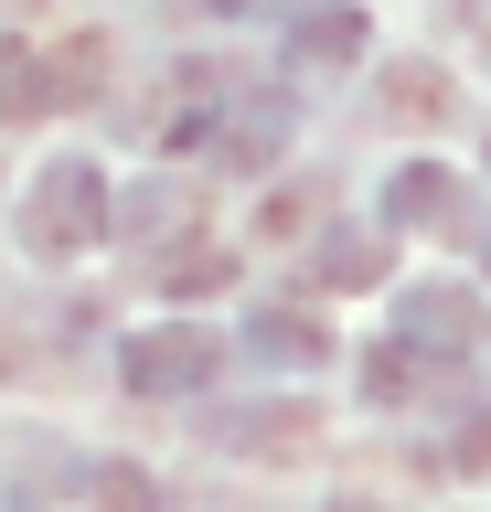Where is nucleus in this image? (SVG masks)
<instances>
[{"label": "nucleus", "mask_w": 491, "mask_h": 512, "mask_svg": "<svg viewBox=\"0 0 491 512\" xmlns=\"http://www.w3.org/2000/svg\"><path fill=\"white\" fill-rule=\"evenodd\" d=\"M107 235H118V192H107L97 160H43L33 192H22V246L54 256V267H75V256H97Z\"/></svg>", "instance_id": "obj_1"}, {"label": "nucleus", "mask_w": 491, "mask_h": 512, "mask_svg": "<svg viewBox=\"0 0 491 512\" xmlns=\"http://www.w3.org/2000/svg\"><path fill=\"white\" fill-rule=\"evenodd\" d=\"M278 150H289V96L257 86V75H235V86L214 96V118H203L193 160H203V171H235V182H257Z\"/></svg>", "instance_id": "obj_2"}, {"label": "nucleus", "mask_w": 491, "mask_h": 512, "mask_svg": "<svg viewBox=\"0 0 491 512\" xmlns=\"http://www.w3.org/2000/svg\"><path fill=\"white\" fill-rule=\"evenodd\" d=\"M225 363H235V342L203 331V320H150V331H129V352H118L129 395H214Z\"/></svg>", "instance_id": "obj_3"}, {"label": "nucleus", "mask_w": 491, "mask_h": 512, "mask_svg": "<svg viewBox=\"0 0 491 512\" xmlns=\"http://www.w3.org/2000/svg\"><path fill=\"white\" fill-rule=\"evenodd\" d=\"M203 438L225 448V459H257V470H299V459H321V406H299V395H246V406H214Z\"/></svg>", "instance_id": "obj_4"}, {"label": "nucleus", "mask_w": 491, "mask_h": 512, "mask_svg": "<svg viewBox=\"0 0 491 512\" xmlns=\"http://www.w3.org/2000/svg\"><path fill=\"white\" fill-rule=\"evenodd\" d=\"M395 331L417 352H438V363H470L491 342V310H481V288H459V278H417L395 299Z\"/></svg>", "instance_id": "obj_5"}, {"label": "nucleus", "mask_w": 491, "mask_h": 512, "mask_svg": "<svg viewBox=\"0 0 491 512\" xmlns=\"http://www.w3.org/2000/svg\"><path fill=\"white\" fill-rule=\"evenodd\" d=\"M385 224H395V235H459V224H470V192H459V171H449V160H395Z\"/></svg>", "instance_id": "obj_6"}, {"label": "nucleus", "mask_w": 491, "mask_h": 512, "mask_svg": "<svg viewBox=\"0 0 491 512\" xmlns=\"http://www.w3.org/2000/svg\"><path fill=\"white\" fill-rule=\"evenodd\" d=\"M363 43H374L363 0H299L289 11V75H342V64H363Z\"/></svg>", "instance_id": "obj_7"}, {"label": "nucleus", "mask_w": 491, "mask_h": 512, "mask_svg": "<svg viewBox=\"0 0 491 512\" xmlns=\"http://www.w3.org/2000/svg\"><path fill=\"white\" fill-rule=\"evenodd\" d=\"M235 352L267 363V374H321V363H331V320L310 310V299H289V310H257V320H246Z\"/></svg>", "instance_id": "obj_8"}, {"label": "nucleus", "mask_w": 491, "mask_h": 512, "mask_svg": "<svg viewBox=\"0 0 491 512\" xmlns=\"http://www.w3.org/2000/svg\"><path fill=\"white\" fill-rule=\"evenodd\" d=\"M139 267H150V288H161V299H214V288H235V267H246V256L214 246V235H171V246H150Z\"/></svg>", "instance_id": "obj_9"}, {"label": "nucleus", "mask_w": 491, "mask_h": 512, "mask_svg": "<svg viewBox=\"0 0 491 512\" xmlns=\"http://www.w3.org/2000/svg\"><path fill=\"white\" fill-rule=\"evenodd\" d=\"M299 278H310V299H321V288H385V235H363V224H321L310 256H299Z\"/></svg>", "instance_id": "obj_10"}, {"label": "nucleus", "mask_w": 491, "mask_h": 512, "mask_svg": "<svg viewBox=\"0 0 491 512\" xmlns=\"http://www.w3.org/2000/svg\"><path fill=\"white\" fill-rule=\"evenodd\" d=\"M438 374H449V363H438V352H417V342H406V331H395V342H374V352H363V395H374V406H417V395H427V384H438Z\"/></svg>", "instance_id": "obj_11"}, {"label": "nucleus", "mask_w": 491, "mask_h": 512, "mask_svg": "<svg viewBox=\"0 0 491 512\" xmlns=\"http://www.w3.org/2000/svg\"><path fill=\"white\" fill-rule=\"evenodd\" d=\"M22 118H54V64L22 32H0V128H22Z\"/></svg>", "instance_id": "obj_12"}, {"label": "nucleus", "mask_w": 491, "mask_h": 512, "mask_svg": "<svg viewBox=\"0 0 491 512\" xmlns=\"http://www.w3.org/2000/svg\"><path fill=\"white\" fill-rule=\"evenodd\" d=\"M321 224H331V171H299V182H278V192L257 203V235H267V246L321 235Z\"/></svg>", "instance_id": "obj_13"}, {"label": "nucleus", "mask_w": 491, "mask_h": 512, "mask_svg": "<svg viewBox=\"0 0 491 512\" xmlns=\"http://www.w3.org/2000/svg\"><path fill=\"white\" fill-rule=\"evenodd\" d=\"M385 118H406V128H449L459 96H449V75H438V64H385Z\"/></svg>", "instance_id": "obj_14"}, {"label": "nucleus", "mask_w": 491, "mask_h": 512, "mask_svg": "<svg viewBox=\"0 0 491 512\" xmlns=\"http://www.w3.org/2000/svg\"><path fill=\"white\" fill-rule=\"evenodd\" d=\"M75 491H86V512H171V491L139 470V459H86Z\"/></svg>", "instance_id": "obj_15"}, {"label": "nucleus", "mask_w": 491, "mask_h": 512, "mask_svg": "<svg viewBox=\"0 0 491 512\" xmlns=\"http://www.w3.org/2000/svg\"><path fill=\"white\" fill-rule=\"evenodd\" d=\"M118 235H139V246H171V235H193V192H182V182H139L129 203H118Z\"/></svg>", "instance_id": "obj_16"}, {"label": "nucleus", "mask_w": 491, "mask_h": 512, "mask_svg": "<svg viewBox=\"0 0 491 512\" xmlns=\"http://www.w3.org/2000/svg\"><path fill=\"white\" fill-rule=\"evenodd\" d=\"M43 64H54V107H86V96H107V32H65Z\"/></svg>", "instance_id": "obj_17"}, {"label": "nucleus", "mask_w": 491, "mask_h": 512, "mask_svg": "<svg viewBox=\"0 0 491 512\" xmlns=\"http://www.w3.org/2000/svg\"><path fill=\"white\" fill-rule=\"evenodd\" d=\"M438 470H459V480H481V470H491V406H470V416H459V438L438 448Z\"/></svg>", "instance_id": "obj_18"}, {"label": "nucleus", "mask_w": 491, "mask_h": 512, "mask_svg": "<svg viewBox=\"0 0 491 512\" xmlns=\"http://www.w3.org/2000/svg\"><path fill=\"white\" fill-rule=\"evenodd\" d=\"M203 11H214V22H246V11H257V0H203Z\"/></svg>", "instance_id": "obj_19"}, {"label": "nucleus", "mask_w": 491, "mask_h": 512, "mask_svg": "<svg viewBox=\"0 0 491 512\" xmlns=\"http://www.w3.org/2000/svg\"><path fill=\"white\" fill-rule=\"evenodd\" d=\"M331 512H374V502H331Z\"/></svg>", "instance_id": "obj_20"}]
</instances>
